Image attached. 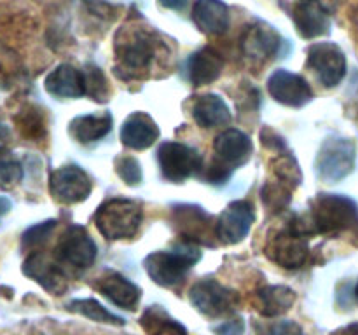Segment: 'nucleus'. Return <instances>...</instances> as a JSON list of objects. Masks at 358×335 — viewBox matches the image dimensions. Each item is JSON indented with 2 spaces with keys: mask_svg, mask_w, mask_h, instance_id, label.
Listing matches in <instances>:
<instances>
[{
  "mask_svg": "<svg viewBox=\"0 0 358 335\" xmlns=\"http://www.w3.org/2000/svg\"><path fill=\"white\" fill-rule=\"evenodd\" d=\"M115 171L119 178L128 185H138L142 181V168L140 163L131 156H122L115 161Z\"/></svg>",
  "mask_w": 358,
  "mask_h": 335,
  "instance_id": "obj_34",
  "label": "nucleus"
},
{
  "mask_svg": "<svg viewBox=\"0 0 358 335\" xmlns=\"http://www.w3.org/2000/svg\"><path fill=\"white\" fill-rule=\"evenodd\" d=\"M273 174H275V180L282 181V184L289 185V187L296 188L301 184V170L299 164L296 163L294 156L290 154H280L278 157L273 163Z\"/></svg>",
  "mask_w": 358,
  "mask_h": 335,
  "instance_id": "obj_30",
  "label": "nucleus"
},
{
  "mask_svg": "<svg viewBox=\"0 0 358 335\" xmlns=\"http://www.w3.org/2000/svg\"><path fill=\"white\" fill-rule=\"evenodd\" d=\"M189 0H159V3L163 7H166V9H171V10H180L184 9L185 6H187Z\"/></svg>",
  "mask_w": 358,
  "mask_h": 335,
  "instance_id": "obj_40",
  "label": "nucleus"
},
{
  "mask_svg": "<svg viewBox=\"0 0 358 335\" xmlns=\"http://www.w3.org/2000/svg\"><path fill=\"white\" fill-rule=\"evenodd\" d=\"M292 187H289V185L282 184L278 180L268 181L261 191L262 204L271 213L283 211L285 208H289L290 199H292Z\"/></svg>",
  "mask_w": 358,
  "mask_h": 335,
  "instance_id": "obj_29",
  "label": "nucleus"
},
{
  "mask_svg": "<svg viewBox=\"0 0 358 335\" xmlns=\"http://www.w3.org/2000/svg\"><path fill=\"white\" fill-rule=\"evenodd\" d=\"M157 161H159L161 174L164 180L173 181V184L187 180L203 168L198 150L178 142L161 143L157 150Z\"/></svg>",
  "mask_w": 358,
  "mask_h": 335,
  "instance_id": "obj_6",
  "label": "nucleus"
},
{
  "mask_svg": "<svg viewBox=\"0 0 358 335\" xmlns=\"http://www.w3.org/2000/svg\"><path fill=\"white\" fill-rule=\"evenodd\" d=\"M292 20L304 38L320 37L331 28V16L324 0H297L294 3Z\"/></svg>",
  "mask_w": 358,
  "mask_h": 335,
  "instance_id": "obj_14",
  "label": "nucleus"
},
{
  "mask_svg": "<svg viewBox=\"0 0 358 335\" xmlns=\"http://www.w3.org/2000/svg\"><path fill=\"white\" fill-rule=\"evenodd\" d=\"M192 117L201 128H217L231 121V110L217 94H203L192 103Z\"/></svg>",
  "mask_w": 358,
  "mask_h": 335,
  "instance_id": "obj_23",
  "label": "nucleus"
},
{
  "mask_svg": "<svg viewBox=\"0 0 358 335\" xmlns=\"http://www.w3.org/2000/svg\"><path fill=\"white\" fill-rule=\"evenodd\" d=\"M10 206H13V202H10L7 198H3V195H0V218H2L6 213H9Z\"/></svg>",
  "mask_w": 358,
  "mask_h": 335,
  "instance_id": "obj_42",
  "label": "nucleus"
},
{
  "mask_svg": "<svg viewBox=\"0 0 358 335\" xmlns=\"http://www.w3.org/2000/svg\"><path fill=\"white\" fill-rule=\"evenodd\" d=\"M93 286L105 299H108L121 309L135 311L140 302V297H142L140 286L119 272H107L101 278H98Z\"/></svg>",
  "mask_w": 358,
  "mask_h": 335,
  "instance_id": "obj_17",
  "label": "nucleus"
},
{
  "mask_svg": "<svg viewBox=\"0 0 358 335\" xmlns=\"http://www.w3.org/2000/svg\"><path fill=\"white\" fill-rule=\"evenodd\" d=\"M268 91L278 103L299 108L310 103L313 89L304 77L287 70H276L268 79Z\"/></svg>",
  "mask_w": 358,
  "mask_h": 335,
  "instance_id": "obj_13",
  "label": "nucleus"
},
{
  "mask_svg": "<svg viewBox=\"0 0 358 335\" xmlns=\"http://www.w3.org/2000/svg\"><path fill=\"white\" fill-rule=\"evenodd\" d=\"M266 335H308L296 321H278L266 330Z\"/></svg>",
  "mask_w": 358,
  "mask_h": 335,
  "instance_id": "obj_37",
  "label": "nucleus"
},
{
  "mask_svg": "<svg viewBox=\"0 0 358 335\" xmlns=\"http://www.w3.org/2000/svg\"><path fill=\"white\" fill-rule=\"evenodd\" d=\"M255 211L252 202L233 201L220 213L215 223V236L224 244H236L247 237L254 223Z\"/></svg>",
  "mask_w": 358,
  "mask_h": 335,
  "instance_id": "obj_12",
  "label": "nucleus"
},
{
  "mask_svg": "<svg viewBox=\"0 0 358 335\" xmlns=\"http://www.w3.org/2000/svg\"><path fill=\"white\" fill-rule=\"evenodd\" d=\"M66 309L72 311V313L80 314V316L90 318V320L93 321H98V323L124 325V320H122V318L115 316L114 313L105 309V307L94 299H76L66 306Z\"/></svg>",
  "mask_w": 358,
  "mask_h": 335,
  "instance_id": "obj_28",
  "label": "nucleus"
},
{
  "mask_svg": "<svg viewBox=\"0 0 358 335\" xmlns=\"http://www.w3.org/2000/svg\"><path fill=\"white\" fill-rule=\"evenodd\" d=\"M84 73V82H86V94L93 96V100L105 101L108 94L107 80H105L103 73L98 66L90 65L86 70H83Z\"/></svg>",
  "mask_w": 358,
  "mask_h": 335,
  "instance_id": "obj_32",
  "label": "nucleus"
},
{
  "mask_svg": "<svg viewBox=\"0 0 358 335\" xmlns=\"http://www.w3.org/2000/svg\"><path fill=\"white\" fill-rule=\"evenodd\" d=\"M308 66L325 87H334L346 75V56L334 42H317L308 47Z\"/></svg>",
  "mask_w": 358,
  "mask_h": 335,
  "instance_id": "obj_9",
  "label": "nucleus"
},
{
  "mask_svg": "<svg viewBox=\"0 0 358 335\" xmlns=\"http://www.w3.org/2000/svg\"><path fill=\"white\" fill-rule=\"evenodd\" d=\"M159 138V128L145 112H133L128 115L121 128V140L133 150L149 149Z\"/></svg>",
  "mask_w": 358,
  "mask_h": 335,
  "instance_id": "obj_19",
  "label": "nucleus"
},
{
  "mask_svg": "<svg viewBox=\"0 0 358 335\" xmlns=\"http://www.w3.org/2000/svg\"><path fill=\"white\" fill-rule=\"evenodd\" d=\"M261 142H262V145H266L268 149L278 150V152L285 150V142H283V138L278 135V133L273 131L271 128L262 129V131H261Z\"/></svg>",
  "mask_w": 358,
  "mask_h": 335,
  "instance_id": "obj_39",
  "label": "nucleus"
},
{
  "mask_svg": "<svg viewBox=\"0 0 358 335\" xmlns=\"http://www.w3.org/2000/svg\"><path fill=\"white\" fill-rule=\"evenodd\" d=\"M56 229V220H45V222L37 223V225H31L27 232L23 234V244L24 250H35L41 244H44L49 239V236L52 234V230Z\"/></svg>",
  "mask_w": 358,
  "mask_h": 335,
  "instance_id": "obj_33",
  "label": "nucleus"
},
{
  "mask_svg": "<svg viewBox=\"0 0 358 335\" xmlns=\"http://www.w3.org/2000/svg\"><path fill=\"white\" fill-rule=\"evenodd\" d=\"M192 21L205 34L220 35L229 28V9L222 0H196Z\"/></svg>",
  "mask_w": 358,
  "mask_h": 335,
  "instance_id": "obj_21",
  "label": "nucleus"
},
{
  "mask_svg": "<svg viewBox=\"0 0 358 335\" xmlns=\"http://www.w3.org/2000/svg\"><path fill=\"white\" fill-rule=\"evenodd\" d=\"M112 129V115L86 114L73 119L69 126V131L79 143H93L107 136Z\"/></svg>",
  "mask_w": 358,
  "mask_h": 335,
  "instance_id": "obj_24",
  "label": "nucleus"
},
{
  "mask_svg": "<svg viewBox=\"0 0 358 335\" xmlns=\"http://www.w3.org/2000/svg\"><path fill=\"white\" fill-rule=\"evenodd\" d=\"M115 52H117L119 63L128 73L145 70L154 58L152 35L143 30H133L129 34H124V38L117 35Z\"/></svg>",
  "mask_w": 358,
  "mask_h": 335,
  "instance_id": "obj_11",
  "label": "nucleus"
},
{
  "mask_svg": "<svg viewBox=\"0 0 358 335\" xmlns=\"http://www.w3.org/2000/svg\"><path fill=\"white\" fill-rule=\"evenodd\" d=\"M217 159L222 161L229 168H238L247 163L252 156V142L240 129H226L220 133L213 143Z\"/></svg>",
  "mask_w": 358,
  "mask_h": 335,
  "instance_id": "obj_18",
  "label": "nucleus"
},
{
  "mask_svg": "<svg viewBox=\"0 0 358 335\" xmlns=\"http://www.w3.org/2000/svg\"><path fill=\"white\" fill-rule=\"evenodd\" d=\"M191 302L196 309L208 318H220L231 314L236 307L238 299L233 290L226 288L215 279H201L194 283L189 292Z\"/></svg>",
  "mask_w": 358,
  "mask_h": 335,
  "instance_id": "obj_8",
  "label": "nucleus"
},
{
  "mask_svg": "<svg viewBox=\"0 0 358 335\" xmlns=\"http://www.w3.org/2000/svg\"><path fill=\"white\" fill-rule=\"evenodd\" d=\"M23 272L37 281L44 290L51 292L52 295H62L66 290V272L63 271L62 265L58 262L49 260L45 255L42 253H31L30 257L24 260Z\"/></svg>",
  "mask_w": 358,
  "mask_h": 335,
  "instance_id": "obj_16",
  "label": "nucleus"
},
{
  "mask_svg": "<svg viewBox=\"0 0 358 335\" xmlns=\"http://www.w3.org/2000/svg\"><path fill=\"white\" fill-rule=\"evenodd\" d=\"M45 91L58 98H79L86 94L84 73L73 65L63 63L45 77Z\"/></svg>",
  "mask_w": 358,
  "mask_h": 335,
  "instance_id": "obj_20",
  "label": "nucleus"
},
{
  "mask_svg": "<svg viewBox=\"0 0 358 335\" xmlns=\"http://www.w3.org/2000/svg\"><path fill=\"white\" fill-rule=\"evenodd\" d=\"M21 129L27 136H31V138H37L41 136V131L44 129V122H42L41 115H38V110L27 112L23 117V121L20 122Z\"/></svg>",
  "mask_w": 358,
  "mask_h": 335,
  "instance_id": "obj_36",
  "label": "nucleus"
},
{
  "mask_svg": "<svg viewBox=\"0 0 358 335\" xmlns=\"http://www.w3.org/2000/svg\"><path fill=\"white\" fill-rule=\"evenodd\" d=\"M282 37L269 24L255 23L247 27L241 37V51L252 61H266L280 52Z\"/></svg>",
  "mask_w": 358,
  "mask_h": 335,
  "instance_id": "obj_15",
  "label": "nucleus"
},
{
  "mask_svg": "<svg viewBox=\"0 0 358 335\" xmlns=\"http://www.w3.org/2000/svg\"><path fill=\"white\" fill-rule=\"evenodd\" d=\"M353 23H355V27H357V30H358V9H357L355 16H353Z\"/></svg>",
  "mask_w": 358,
  "mask_h": 335,
  "instance_id": "obj_43",
  "label": "nucleus"
},
{
  "mask_svg": "<svg viewBox=\"0 0 358 335\" xmlns=\"http://www.w3.org/2000/svg\"><path fill=\"white\" fill-rule=\"evenodd\" d=\"M217 335H243L245 334V321L241 318H234V320L222 321L220 325H217L215 328Z\"/></svg>",
  "mask_w": 358,
  "mask_h": 335,
  "instance_id": "obj_38",
  "label": "nucleus"
},
{
  "mask_svg": "<svg viewBox=\"0 0 358 335\" xmlns=\"http://www.w3.org/2000/svg\"><path fill=\"white\" fill-rule=\"evenodd\" d=\"M143 218L142 204L133 199L110 198L98 206L94 223L105 239L117 241L133 237Z\"/></svg>",
  "mask_w": 358,
  "mask_h": 335,
  "instance_id": "obj_3",
  "label": "nucleus"
},
{
  "mask_svg": "<svg viewBox=\"0 0 358 335\" xmlns=\"http://www.w3.org/2000/svg\"><path fill=\"white\" fill-rule=\"evenodd\" d=\"M23 180V164L7 149H0V187L7 188Z\"/></svg>",
  "mask_w": 358,
  "mask_h": 335,
  "instance_id": "obj_31",
  "label": "nucleus"
},
{
  "mask_svg": "<svg viewBox=\"0 0 358 335\" xmlns=\"http://www.w3.org/2000/svg\"><path fill=\"white\" fill-rule=\"evenodd\" d=\"M199 258H201V251L198 244L194 241L184 239L175 244L171 250L154 251L147 255L143 267L154 283L170 288L184 281L187 272L191 271L192 265L198 264Z\"/></svg>",
  "mask_w": 358,
  "mask_h": 335,
  "instance_id": "obj_2",
  "label": "nucleus"
},
{
  "mask_svg": "<svg viewBox=\"0 0 358 335\" xmlns=\"http://www.w3.org/2000/svg\"><path fill=\"white\" fill-rule=\"evenodd\" d=\"M231 174H233V168H229L227 164H224L220 159H213L212 163L208 164V168H206L205 178L208 184L222 185L229 180Z\"/></svg>",
  "mask_w": 358,
  "mask_h": 335,
  "instance_id": "obj_35",
  "label": "nucleus"
},
{
  "mask_svg": "<svg viewBox=\"0 0 358 335\" xmlns=\"http://www.w3.org/2000/svg\"><path fill=\"white\" fill-rule=\"evenodd\" d=\"M140 323L147 335H189L184 325L173 320L161 306L147 307L140 318Z\"/></svg>",
  "mask_w": 358,
  "mask_h": 335,
  "instance_id": "obj_27",
  "label": "nucleus"
},
{
  "mask_svg": "<svg viewBox=\"0 0 358 335\" xmlns=\"http://www.w3.org/2000/svg\"><path fill=\"white\" fill-rule=\"evenodd\" d=\"M266 253L273 262L285 269L303 267L310 257L308 236H304L292 223H289L285 229H280L275 236H269Z\"/></svg>",
  "mask_w": 358,
  "mask_h": 335,
  "instance_id": "obj_7",
  "label": "nucleus"
},
{
  "mask_svg": "<svg viewBox=\"0 0 358 335\" xmlns=\"http://www.w3.org/2000/svg\"><path fill=\"white\" fill-rule=\"evenodd\" d=\"M175 223H178L184 239L198 241L205 236L210 223V215H206L199 206L182 204L173 208Z\"/></svg>",
  "mask_w": 358,
  "mask_h": 335,
  "instance_id": "obj_26",
  "label": "nucleus"
},
{
  "mask_svg": "<svg viewBox=\"0 0 358 335\" xmlns=\"http://www.w3.org/2000/svg\"><path fill=\"white\" fill-rule=\"evenodd\" d=\"M222 56L212 47H203L192 52L187 61L189 79L194 86H205L217 80L222 73Z\"/></svg>",
  "mask_w": 358,
  "mask_h": 335,
  "instance_id": "obj_22",
  "label": "nucleus"
},
{
  "mask_svg": "<svg viewBox=\"0 0 358 335\" xmlns=\"http://www.w3.org/2000/svg\"><path fill=\"white\" fill-rule=\"evenodd\" d=\"M353 293H355V297L358 299V283H357V286H355V292H353Z\"/></svg>",
  "mask_w": 358,
  "mask_h": 335,
  "instance_id": "obj_44",
  "label": "nucleus"
},
{
  "mask_svg": "<svg viewBox=\"0 0 358 335\" xmlns=\"http://www.w3.org/2000/svg\"><path fill=\"white\" fill-rule=\"evenodd\" d=\"M296 302V292L289 286L271 285L264 286L257 292V309L262 316H280L287 313Z\"/></svg>",
  "mask_w": 358,
  "mask_h": 335,
  "instance_id": "obj_25",
  "label": "nucleus"
},
{
  "mask_svg": "<svg viewBox=\"0 0 358 335\" xmlns=\"http://www.w3.org/2000/svg\"><path fill=\"white\" fill-rule=\"evenodd\" d=\"M355 142L343 136H331L318 150L317 173L327 184H336L355 170Z\"/></svg>",
  "mask_w": 358,
  "mask_h": 335,
  "instance_id": "obj_4",
  "label": "nucleus"
},
{
  "mask_svg": "<svg viewBox=\"0 0 358 335\" xmlns=\"http://www.w3.org/2000/svg\"><path fill=\"white\" fill-rule=\"evenodd\" d=\"M98 257V246L83 225H70L59 237L55 250V260L63 267L90 269ZM66 272V271H65Z\"/></svg>",
  "mask_w": 358,
  "mask_h": 335,
  "instance_id": "obj_5",
  "label": "nucleus"
},
{
  "mask_svg": "<svg viewBox=\"0 0 358 335\" xmlns=\"http://www.w3.org/2000/svg\"><path fill=\"white\" fill-rule=\"evenodd\" d=\"M93 181L83 168L76 164L58 168L49 178V191L51 195L62 204H76L84 201L91 194Z\"/></svg>",
  "mask_w": 358,
  "mask_h": 335,
  "instance_id": "obj_10",
  "label": "nucleus"
},
{
  "mask_svg": "<svg viewBox=\"0 0 358 335\" xmlns=\"http://www.w3.org/2000/svg\"><path fill=\"white\" fill-rule=\"evenodd\" d=\"M294 227L304 236L324 234L339 236L358 230V206L353 199L341 194H318L306 215L292 220Z\"/></svg>",
  "mask_w": 358,
  "mask_h": 335,
  "instance_id": "obj_1",
  "label": "nucleus"
},
{
  "mask_svg": "<svg viewBox=\"0 0 358 335\" xmlns=\"http://www.w3.org/2000/svg\"><path fill=\"white\" fill-rule=\"evenodd\" d=\"M332 335H358V323L346 325V327L339 328V330Z\"/></svg>",
  "mask_w": 358,
  "mask_h": 335,
  "instance_id": "obj_41",
  "label": "nucleus"
}]
</instances>
